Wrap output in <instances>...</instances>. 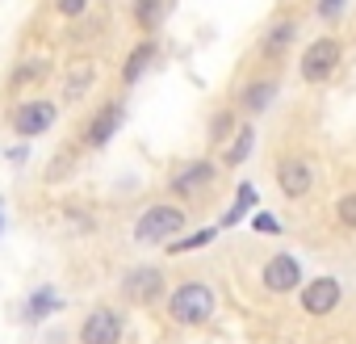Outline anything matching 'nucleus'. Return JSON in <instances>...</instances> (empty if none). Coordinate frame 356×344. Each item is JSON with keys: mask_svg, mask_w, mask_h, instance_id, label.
Returning a JSON list of instances; mask_svg holds the SVG:
<instances>
[{"mask_svg": "<svg viewBox=\"0 0 356 344\" xmlns=\"http://www.w3.org/2000/svg\"><path fill=\"white\" fill-rule=\"evenodd\" d=\"M222 181H227V168L214 155H189V159H176L168 168L163 189H168L172 202L197 210V206H210L222 194Z\"/></svg>", "mask_w": 356, "mask_h": 344, "instance_id": "1", "label": "nucleus"}, {"mask_svg": "<svg viewBox=\"0 0 356 344\" xmlns=\"http://www.w3.org/2000/svg\"><path fill=\"white\" fill-rule=\"evenodd\" d=\"M163 319L172 327H185V331H197L206 327L214 315H218V290L206 281V277H185V281H176L168 286L163 294Z\"/></svg>", "mask_w": 356, "mask_h": 344, "instance_id": "2", "label": "nucleus"}, {"mask_svg": "<svg viewBox=\"0 0 356 344\" xmlns=\"http://www.w3.org/2000/svg\"><path fill=\"white\" fill-rule=\"evenodd\" d=\"M318 181H323V164L306 151V147H289L273 159V185L285 202L302 206L318 194Z\"/></svg>", "mask_w": 356, "mask_h": 344, "instance_id": "3", "label": "nucleus"}, {"mask_svg": "<svg viewBox=\"0 0 356 344\" xmlns=\"http://www.w3.org/2000/svg\"><path fill=\"white\" fill-rule=\"evenodd\" d=\"M185 231H189V206L172 202V198H155V202H147V210L134 219L130 240H134L138 248H159V244H172L176 235H185Z\"/></svg>", "mask_w": 356, "mask_h": 344, "instance_id": "4", "label": "nucleus"}, {"mask_svg": "<svg viewBox=\"0 0 356 344\" xmlns=\"http://www.w3.org/2000/svg\"><path fill=\"white\" fill-rule=\"evenodd\" d=\"M126 114H130L126 93H122V88H118V93H105V97L84 114V122H80V130H76V151H105V147L118 139V130L126 126Z\"/></svg>", "mask_w": 356, "mask_h": 344, "instance_id": "5", "label": "nucleus"}, {"mask_svg": "<svg viewBox=\"0 0 356 344\" xmlns=\"http://www.w3.org/2000/svg\"><path fill=\"white\" fill-rule=\"evenodd\" d=\"M302 22H306L302 9H277L260 30L256 47H252V59L260 68H281L289 59V51L298 47V38H302Z\"/></svg>", "mask_w": 356, "mask_h": 344, "instance_id": "6", "label": "nucleus"}, {"mask_svg": "<svg viewBox=\"0 0 356 344\" xmlns=\"http://www.w3.org/2000/svg\"><path fill=\"white\" fill-rule=\"evenodd\" d=\"M339 68H343V38L331 34V30L314 34V38L302 47V55H298V80H302L306 88L331 84V80L339 76Z\"/></svg>", "mask_w": 356, "mask_h": 344, "instance_id": "7", "label": "nucleus"}, {"mask_svg": "<svg viewBox=\"0 0 356 344\" xmlns=\"http://www.w3.org/2000/svg\"><path fill=\"white\" fill-rule=\"evenodd\" d=\"M277 97H281V68H260L256 63V72H243L235 80L231 105L239 109V118H260L277 105Z\"/></svg>", "mask_w": 356, "mask_h": 344, "instance_id": "8", "label": "nucleus"}, {"mask_svg": "<svg viewBox=\"0 0 356 344\" xmlns=\"http://www.w3.org/2000/svg\"><path fill=\"white\" fill-rule=\"evenodd\" d=\"M55 122H59V101H51V97H42V93L9 101V114H5V126H9L22 143L51 134Z\"/></svg>", "mask_w": 356, "mask_h": 344, "instance_id": "9", "label": "nucleus"}, {"mask_svg": "<svg viewBox=\"0 0 356 344\" xmlns=\"http://www.w3.org/2000/svg\"><path fill=\"white\" fill-rule=\"evenodd\" d=\"M168 269L163 265H130L118 281V294L126 306H159L168 294Z\"/></svg>", "mask_w": 356, "mask_h": 344, "instance_id": "10", "label": "nucleus"}, {"mask_svg": "<svg viewBox=\"0 0 356 344\" xmlns=\"http://www.w3.org/2000/svg\"><path fill=\"white\" fill-rule=\"evenodd\" d=\"M101 84V59L97 55H72L63 76H59V109H80Z\"/></svg>", "mask_w": 356, "mask_h": 344, "instance_id": "11", "label": "nucleus"}, {"mask_svg": "<svg viewBox=\"0 0 356 344\" xmlns=\"http://www.w3.org/2000/svg\"><path fill=\"white\" fill-rule=\"evenodd\" d=\"M126 340V311L113 302H97L76 323V344H122Z\"/></svg>", "mask_w": 356, "mask_h": 344, "instance_id": "12", "label": "nucleus"}, {"mask_svg": "<svg viewBox=\"0 0 356 344\" xmlns=\"http://www.w3.org/2000/svg\"><path fill=\"white\" fill-rule=\"evenodd\" d=\"M298 306L306 319H327L343 306V281L335 273H314L298 286Z\"/></svg>", "mask_w": 356, "mask_h": 344, "instance_id": "13", "label": "nucleus"}, {"mask_svg": "<svg viewBox=\"0 0 356 344\" xmlns=\"http://www.w3.org/2000/svg\"><path fill=\"white\" fill-rule=\"evenodd\" d=\"M302 281H306V269H302V260L293 252H268L260 260V286H264V294L285 298V294H298Z\"/></svg>", "mask_w": 356, "mask_h": 344, "instance_id": "14", "label": "nucleus"}, {"mask_svg": "<svg viewBox=\"0 0 356 344\" xmlns=\"http://www.w3.org/2000/svg\"><path fill=\"white\" fill-rule=\"evenodd\" d=\"M51 80H55V63H51L47 55H26V59H17L13 72L5 76V93H9L13 101H17V97H34V93H42Z\"/></svg>", "mask_w": 356, "mask_h": 344, "instance_id": "15", "label": "nucleus"}, {"mask_svg": "<svg viewBox=\"0 0 356 344\" xmlns=\"http://www.w3.org/2000/svg\"><path fill=\"white\" fill-rule=\"evenodd\" d=\"M155 59H159V34H138V42L126 51V59H122V68H118V88L130 93V88L155 68Z\"/></svg>", "mask_w": 356, "mask_h": 344, "instance_id": "16", "label": "nucleus"}, {"mask_svg": "<svg viewBox=\"0 0 356 344\" xmlns=\"http://www.w3.org/2000/svg\"><path fill=\"white\" fill-rule=\"evenodd\" d=\"M252 147H256V122H252V118H243V122H239V130L218 147V155H214V159H218L227 172H235V168L252 155Z\"/></svg>", "mask_w": 356, "mask_h": 344, "instance_id": "17", "label": "nucleus"}, {"mask_svg": "<svg viewBox=\"0 0 356 344\" xmlns=\"http://www.w3.org/2000/svg\"><path fill=\"white\" fill-rule=\"evenodd\" d=\"M172 13V0H130V22L138 34H159Z\"/></svg>", "mask_w": 356, "mask_h": 344, "instance_id": "18", "label": "nucleus"}, {"mask_svg": "<svg viewBox=\"0 0 356 344\" xmlns=\"http://www.w3.org/2000/svg\"><path fill=\"white\" fill-rule=\"evenodd\" d=\"M239 122H243V118H239V109H235L231 101L214 105V114H210V122H206V143L218 151V147H222V143H227V139L239 130Z\"/></svg>", "mask_w": 356, "mask_h": 344, "instance_id": "19", "label": "nucleus"}, {"mask_svg": "<svg viewBox=\"0 0 356 344\" xmlns=\"http://www.w3.org/2000/svg\"><path fill=\"white\" fill-rule=\"evenodd\" d=\"M63 306V298L51 290V286H38L30 298H26V306H22V323H42L47 315H55Z\"/></svg>", "mask_w": 356, "mask_h": 344, "instance_id": "20", "label": "nucleus"}, {"mask_svg": "<svg viewBox=\"0 0 356 344\" xmlns=\"http://www.w3.org/2000/svg\"><path fill=\"white\" fill-rule=\"evenodd\" d=\"M331 223H335L343 235H356V189H343V194L331 202Z\"/></svg>", "mask_w": 356, "mask_h": 344, "instance_id": "21", "label": "nucleus"}, {"mask_svg": "<svg viewBox=\"0 0 356 344\" xmlns=\"http://www.w3.org/2000/svg\"><path fill=\"white\" fill-rule=\"evenodd\" d=\"M218 235V227H202V231H185V235H176L172 244H168V256H181V252H197V248H206L210 240Z\"/></svg>", "mask_w": 356, "mask_h": 344, "instance_id": "22", "label": "nucleus"}, {"mask_svg": "<svg viewBox=\"0 0 356 344\" xmlns=\"http://www.w3.org/2000/svg\"><path fill=\"white\" fill-rule=\"evenodd\" d=\"M252 202H256V189H252V185H243V189L235 194V210H227V219H222V223H227V227H231V223H239V219L252 210Z\"/></svg>", "mask_w": 356, "mask_h": 344, "instance_id": "23", "label": "nucleus"}, {"mask_svg": "<svg viewBox=\"0 0 356 344\" xmlns=\"http://www.w3.org/2000/svg\"><path fill=\"white\" fill-rule=\"evenodd\" d=\"M88 9H92V0H55V13H59V17H67V22L88 17Z\"/></svg>", "mask_w": 356, "mask_h": 344, "instance_id": "24", "label": "nucleus"}, {"mask_svg": "<svg viewBox=\"0 0 356 344\" xmlns=\"http://www.w3.org/2000/svg\"><path fill=\"white\" fill-rule=\"evenodd\" d=\"M343 9H348V0H314V5H310V13H314L318 22H339Z\"/></svg>", "mask_w": 356, "mask_h": 344, "instance_id": "25", "label": "nucleus"}, {"mask_svg": "<svg viewBox=\"0 0 356 344\" xmlns=\"http://www.w3.org/2000/svg\"><path fill=\"white\" fill-rule=\"evenodd\" d=\"M256 231H277V219L273 214H256Z\"/></svg>", "mask_w": 356, "mask_h": 344, "instance_id": "26", "label": "nucleus"}, {"mask_svg": "<svg viewBox=\"0 0 356 344\" xmlns=\"http://www.w3.org/2000/svg\"><path fill=\"white\" fill-rule=\"evenodd\" d=\"M0 223H5V202H0Z\"/></svg>", "mask_w": 356, "mask_h": 344, "instance_id": "27", "label": "nucleus"}]
</instances>
